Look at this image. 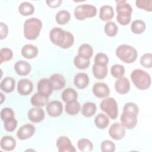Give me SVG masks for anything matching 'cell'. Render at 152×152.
Segmentation results:
<instances>
[{"label":"cell","mask_w":152,"mask_h":152,"mask_svg":"<svg viewBox=\"0 0 152 152\" xmlns=\"http://www.w3.org/2000/svg\"><path fill=\"white\" fill-rule=\"evenodd\" d=\"M49 38L54 45L62 49L70 48L74 42V37L71 33L57 27L51 29L49 33Z\"/></svg>","instance_id":"obj_1"},{"label":"cell","mask_w":152,"mask_h":152,"mask_svg":"<svg viewBox=\"0 0 152 152\" xmlns=\"http://www.w3.org/2000/svg\"><path fill=\"white\" fill-rule=\"evenodd\" d=\"M139 112L138 106L133 102H128L125 104L123 111L121 115L122 125L128 129H133L137 124V116Z\"/></svg>","instance_id":"obj_2"},{"label":"cell","mask_w":152,"mask_h":152,"mask_svg":"<svg viewBox=\"0 0 152 152\" xmlns=\"http://www.w3.org/2000/svg\"><path fill=\"white\" fill-rule=\"evenodd\" d=\"M131 79L134 86L139 90L148 89L151 83L150 75L141 69H135L131 74Z\"/></svg>","instance_id":"obj_3"},{"label":"cell","mask_w":152,"mask_h":152,"mask_svg":"<svg viewBox=\"0 0 152 152\" xmlns=\"http://www.w3.org/2000/svg\"><path fill=\"white\" fill-rule=\"evenodd\" d=\"M116 10L117 12L116 20L122 26L128 25L131 18L132 8L126 1H116Z\"/></svg>","instance_id":"obj_4"},{"label":"cell","mask_w":152,"mask_h":152,"mask_svg":"<svg viewBox=\"0 0 152 152\" xmlns=\"http://www.w3.org/2000/svg\"><path fill=\"white\" fill-rule=\"evenodd\" d=\"M42 27V22L37 18H30L26 20L24 24V37L30 40L36 39L39 35Z\"/></svg>","instance_id":"obj_5"},{"label":"cell","mask_w":152,"mask_h":152,"mask_svg":"<svg viewBox=\"0 0 152 152\" xmlns=\"http://www.w3.org/2000/svg\"><path fill=\"white\" fill-rule=\"evenodd\" d=\"M116 55L124 62L131 64L137 59L138 52L134 47L128 45L123 44L119 45L116 48Z\"/></svg>","instance_id":"obj_6"},{"label":"cell","mask_w":152,"mask_h":152,"mask_svg":"<svg viewBox=\"0 0 152 152\" xmlns=\"http://www.w3.org/2000/svg\"><path fill=\"white\" fill-rule=\"evenodd\" d=\"M97 14V8L93 5L81 4L74 10V16L78 20H84L87 18L94 17Z\"/></svg>","instance_id":"obj_7"},{"label":"cell","mask_w":152,"mask_h":152,"mask_svg":"<svg viewBox=\"0 0 152 152\" xmlns=\"http://www.w3.org/2000/svg\"><path fill=\"white\" fill-rule=\"evenodd\" d=\"M100 109L104 112L110 119H115L118 115V107L116 101L112 97L104 98L100 103Z\"/></svg>","instance_id":"obj_8"},{"label":"cell","mask_w":152,"mask_h":152,"mask_svg":"<svg viewBox=\"0 0 152 152\" xmlns=\"http://www.w3.org/2000/svg\"><path fill=\"white\" fill-rule=\"evenodd\" d=\"M56 147L59 152H75L76 149L72 144L69 138L66 136H61L56 141Z\"/></svg>","instance_id":"obj_9"},{"label":"cell","mask_w":152,"mask_h":152,"mask_svg":"<svg viewBox=\"0 0 152 152\" xmlns=\"http://www.w3.org/2000/svg\"><path fill=\"white\" fill-rule=\"evenodd\" d=\"M125 128L119 122H115L111 125L109 129L110 137L115 140H122L125 135Z\"/></svg>","instance_id":"obj_10"},{"label":"cell","mask_w":152,"mask_h":152,"mask_svg":"<svg viewBox=\"0 0 152 152\" xmlns=\"http://www.w3.org/2000/svg\"><path fill=\"white\" fill-rule=\"evenodd\" d=\"M36 128L31 124H26L22 125L17 132V136L21 140H27L32 137L35 132Z\"/></svg>","instance_id":"obj_11"},{"label":"cell","mask_w":152,"mask_h":152,"mask_svg":"<svg viewBox=\"0 0 152 152\" xmlns=\"http://www.w3.org/2000/svg\"><path fill=\"white\" fill-rule=\"evenodd\" d=\"M46 111L49 116L52 117H58L62 113L63 105L59 101H51L47 104Z\"/></svg>","instance_id":"obj_12"},{"label":"cell","mask_w":152,"mask_h":152,"mask_svg":"<svg viewBox=\"0 0 152 152\" xmlns=\"http://www.w3.org/2000/svg\"><path fill=\"white\" fill-rule=\"evenodd\" d=\"M33 89L32 82L27 78L20 80L17 84V91L22 96H27L30 94Z\"/></svg>","instance_id":"obj_13"},{"label":"cell","mask_w":152,"mask_h":152,"mask_svg":"<svg viewBox=\"0 0 152 152\" xmlns=\"http://www.w3.org/2000/svg\"><path fill=\"white\" fill-rule=\"evenodd\" d=\"M93 93L98 98H105L109 94L110 90L106 83L102 82L96 83L93 85Z\"/></svg>","instance_id":"obj_14"},{"label":"cell","mask_w":152,"mask_h":152,"mask_svg":"<svg viewBox=\"0 0 152 152\" xmlns=\"http://www.w3.org/2000/svg\"><path fill=\"white\" fill-rule=\"evenodd\" d=\"M37 92L49 97L52 93L53 88L49 79L42 78L39 81L37 86Z\"/></svg>","instance_id":"obj_15"},{"label":"cell","mask_w":152,"mask_h":152,"mask_svg":"<svg viewBox=\"0 0 152 152\" xmlns=\"http://www.w3.org/2000/svg\"><path fill=\"white\" fill-rule=\"evenodd\" d=\"M115 88L116 92L119 94H126L130 89L129 81L127 78L124 77L118 78L115 84Z\"/></svg>","instance_id":"obj_16"},{"label":"cell","mask_w":152,"mask_h":152,"mask_svg":"<svg viewBox=\"0 0 152 152\" xmlns=\"http://www.w3.org/2000/svg\"><path fill=\"white\" fill-rule=\"evenodd\" d=\"M44 110L39 107L31 108L27 113L29 120L33 122L37 123L42 121L45 118Z\"/></svg>","instance_id":"obj_17"},{"label":"cell","mask_w":152,"mask_h":152,"mask_svg":"<svg viewBox=\"0 0 152 152\" xmlns=\"http://www.w3.org/2000/svg\"><path fill=\"white\" fill-rule=\"evenodd\" d=\"M14 69L16 73L21 76L28 75L31 69V65L25 61H18L14 65Z\"/></svg>","instance_id":"obj_18"},{"label":"cell","mask_w":152,"mask_h":152,"mask_svg":"<svg viewBox=\"0 0 152 152\" xmlns=\"http://www.w3.org/2000/svg\"><path fill=\"white\" fill-rule=\"evenodd\" d=\"M49 80L51 82L53 90H59L63 88L65 86V79L60 74H54L52 75Z\"/></svg>","instance_id":"obj_19"},{"label":"cell","mask_w":152,"mask_h":152,"mask_svg":"<svg viewBox=\"0 0 152 152\" xmlns=\"http://www.w3.org/2000/svg\"><path fill=\"white\" fill-rule=\"evenodd\" d=\"M38 48L37 46L31 45L27 44L21 48V55L26 59H32L35 58L38 54Z\"/></svg>","instance_id":"obj_20"},{"label":"cell","mask_w":152,"mask_h":152,"mask_svg":"<svg viewBox=\"0 0 152 152\" xmlns=\"http://www.w3.org/2000/svg\"><path fill=\"white\" fill-rule=\"evenodd\" d=\"M74 83L79 89H83L86 88L89 83V78L88 75L84 72L78 73L74 77Z\"/></svg>","instance_id":"obj_21"},{"label":"cell","mask_w":152,"mask_h":152,"mask_svg":"<svg viewBox=\"0 0 152 152\" xmlns=\"http://www.w3.org/2000/svg\"><path fill=\"white\" fill-rule=\"evenodd\" d=\"M1 148L5 151H11L16 146V140L12 136H4L1 140Z\"/></svg>","instance_id":"obj_22"},{"label":"cell","mask_w":152,"mask_h":152,"mask_svg":"<svg viewBox=\"0 0 152 152\" xmlns=\"http://www.w3.org/2000/svg\"><path fill=\"white\" fill-rule=\"evenodd\" d=\"M15 81L14 79L11 77H5L0 83L1 90L5 93H11L15 88Z\"/></svg>","instance_id":"obj_23"},{"label":"cell","mask_w":152,"mask_h":152,"mask_svg":"<svg viewBox=\"0 0 152 152\" xmlns=\"http://www.w3.org/2000/svg\"><path fill=\"white\" fill-rule=\"evenodd\" d=\"M93 74L97 79H103L107 74V66L104 65L94 64L92 68Z\"/></svg>","instance_id":"obj_24"},{"label":"cell","mask_w":152,"mask_h":152,"mask_svg":"<svg viewBox=\"0 0 152 152\" xmlns=\"http://www.w3.org/2000/svg\"><path fill=\"white\" fill-rule=\"evenodd\" d=\"M49 101V97L44 96L39 93H36L30 99L31 104L36 107L44 106L48 104Z\"/></svg>","instance_id":"obj_25"},{"label":"cell","mask_w":152,"mask_h":152,"mask_svg":"<svg viewBox=\"0 0 152 152\" xmlns=\"http://www.w3.org/2000/svg\"><path fill=\"white\" fill-rule=\"evenodd\" d=\"M114 16L113 8L108 5H103L100 9L99 18L102 21H108L111 20Z\"/></svg>","instance_id":"obj_26"},{"label":"cell","mask_w":152,"mask_h":152,"mask_svg":"<svg viewBox=\"0 0 152 152\" xmlns=\"http://www.w3.org/2000/svg\"><path fill=\"white\" fill-rule=\"evenodd\" d=\"M61 97L63 101L66 103L77 100L78 94L77 91L74 88H67L63 91Z\"/></svg>","instance_id":"obj_27"},{"label":"cell","mask_w":152,"mask_h":152,"mask_svg":"<svg viewBox=\"0 0 152 152\" xmlns=\"http://www.w3.org/2000/svg\"><path fill=\"white\" fill-rule=\"evenodd\" d=\"M78 55L81 58L86 59H90L93 54L92 46L87 43L81 45L78 50Z\"/></svg>","instance_id":"obj_28"},{"label":"cell","mask_w":152,"mask_h":152,"mask_svg":"<svg viewBox=\"0 0 152 152\" xmlns=\"http://www.w3.org/2000/svg\"><path fill=\"white\" fill-rule=\"evenodd\" d=\"M97 110L96 105L93 102L85 103L81 109V112L84 116L89 118L94 115Z\"/></svg>","instance_id":"obj_29"},{"label":"cell","mask_w":152,"mask_h":152,"mask_svg":"<svg viewBox=\"0 0 152 152\" xmlns=\"http://www.w3.org/2000/svg\"><path fill=\"white\" fill-rule=\"evenodd\" d=\"M94 124L97 128L103 129L108 126L109 124V119L104 113H100L95 117Z\"/></svg>","instance_id":"obj_30"},{"label":"cell","mask_w":152,"mask_h":152,"mask_svg":"<svg viewBox=\"0 0 152 152\" xmlns=\"http://www.w3.org/2000/svg\"><path fill=\"white\" fill-rule=\"evenodd\" d=\"M18 11L22 15H30L34 13V7L32 4L28 2H23L19 5Z\"/></svg>","instance_id":"obj_31"},{"label":"cell","mask_w":152,"mask_h":152,"mask_svg":"<svg viewBox=\"0 0 152 152\" xmlns=\"http://www.w3.org/2000/svg\"><path fill=\"white\" fill-rule=\"evenodd\" d=\"M146 25L144 21L141 20H134L131 25V30L134 34H140L142 33L145 30Z\"/></svg>","instance_id":"obj_32"},{"label":"cell","mask_w":152,"mask_h":152,"mask_svg":"<svg viewBox=\"0 0 152 152\" xmlns=\"http://www.w3.org/2000/svg\"><path fill=\"white\" fill-rule=\"evenodd\" d=\"M71 19V14L66 10H61L55 15L56 21L61 25H64L69 22Z\"/></svg>","instance_id":"obj_33"},{"label":"cell","mask_w":152,"mask_h":152,"mask_svg":"<svg viewBox=\"0 0 152 152\" xmlns=\"http://www.w3.org/2000/svg\"><path fill=\"white\" fill-rule=\"evenodd\" d=\"M77 146L78 149L83 152H90L93 148L91 141L87 138L80 139L77 142Z\"/></svg>","instance_id":"obj_34"},{"label":"cell","mask_w":152,"mask_h":152,"mask_svg":"<svg viewBox=\"0 0 152 152\" xmlns=\"http://www.w3.org/2000/svg\"><path fill=\"white\" fill-rule=\"evenodd\" d=\"M80 109V103L77 100L66 103L65 105V111L69 115H77L79 112Z\"/></svg>","instance_id":"obj_35"},{"label":"cell","mask_w":152,"mask_h":152,"mask_svg":"<svg viewBox=\"0 0 152 152\" xmlns=\"http://www.w3.org/2000/svg\"><path fill=\"white\" fill-rule=\"evenodd\" d=\"M104 30L107 36L113 37L116 35L118 31V27L114 22L107 21L104 26Z\"/></svg>","instance_id":"obj_36"},{"label":"cell","mask_w":152,"mask_h":152,"mask_svg":"<svg viewBox=\"0 0 152 152\" xmlns=\"http://www.w3.org/2000/svg\"><path fill=\"white\" fill-rule=\"evenodd\" d=\"M90 59H86L81 58L78 55H76L74 59V64L75 66L80 69L87 68L90 65Z\"/></svg>","instance_id":"obj_37"},{"label":"cell","mask_w":152,"mask_h":152,"mask_svg":"<svg viewBox=\"0 0 152 152\" xmlns=\"http://www.w3.org/2000/svg\"><path fill=\"white\" fill-rule=\"evenodd\" d=\"M112 75L115 78H119L122 77L125 74V68L120 64L113 65L110 68Z\"/></svg>","instance_id":"obj_38"},{"label":"cell","mask_w":152,"mask_h":152,"mask_svg":"<svg viewBox=\"0 0 152 152\" xmlns=\"http://www.w3.org/2000/svg\"><path fill=\"white\" fill-rule=\"evenodd\" d=\"M13 56V52L11 49L7 48H2L0 50V63L10 61Z\"/></svg>","instance_id":"obj_39"},{"label":"cell","mask_w":152,"mask_h":152,"mask_svg":"<svg viewBox=\"0 0 152 152\" xmlns=\"http://www.w3.org/2000/svg\"><path fill=\"white\" fill-rule=\"evenodd\" d=\"M17 126V121L15 117L10 118L4 121V126L5 129L8 132L14 131Z\"/></svg>","instance_id":"obj_40"},{"label":"cell","mask_w":152,"mask_h":152,"mask_svg":"<svg viewBox=\"0 0 152 152\" xmlns=\"http://www.w3.org/2000/svg\"><path fill=\"white\" fill-rule=\"evenodd\" d=\"M136 6L145 11L151 12L152 11V1L151 0H137L135 1Z\"/></svg>","instance_id":"obj_41"},{"label":"cell","mask_w":152,"mask_h":152,"mask_svg":"<svg viewBox=\"0 0 152 152\" xmlns=\"http://www.w3.org/2000/svg\"><path fill=\"white\" fill-rule=\"evenodd\" d=\"M141 65L147 68H151L152 66V54L151 53H145L140 58Z\"/></svg>","instance_id":"obj_42"},{"label":"cell","mask_w":152,"mask_h":152,"mask_svg":"<svg viewBox=\"0 0 152 152\" xmlns=\"http://www.w3.org/2000/svg\"><path fill=\"white\" fill-rule=\"evenodd\" d=\"M100 147L103 152H113L116 149L115 144L110 140L103 141L101 143Z\"/></svg>","instance_id":"obj_43"},{"label":"cell","mask_w":152,"mask_h":152,"mask_svg":"<svg viewBox=\"0 0 152 152\" xmlns=\"http://www.w3.org/2000/svg\"><path fill=\"white\" fill-rule=\"evenodd\" d=\"M94 64L107 65L109 62L107 56L103 53H98L94 57Z\"/></svg>","instance_id":"obj_44"},{"label":"cell","mask_w":152,"mask_h":152,"mask_svg":"<svg viewBox=\"0 0 152 152\" xmlns=\"http://www.w3.org/2000/svg\"><path fill=\"white\" fill-rule=\"evenodd\" d=\"M14 113L12 109L9 107H5L1 111V118L2 121L10 118L14 117Z\"/></svg>","instance_id":"obj_45"},{"label":"cell","mask_w":152,"mask_h":152,"mask_svg":"<svg viewBox=\"0 0 152 152\" xmlns=\"http://www.w3.org/2000/svg\"><path fill=\"white\" fill-rule=\"evenodd\" d=\"M0 30H1V31H0V39H4L8 35V26L5 23H4L2 22H1L0 23Z\"/></svg>","instance_id":"obj_46"},{"label":"cell","mask_w":152,"mask_h":152,"mask_svg":"<svg viewBox=\"0 0 152 152\" xmlns=\"http://www.w3.org/2000/svg\"><path fill=\"white\" fill-rule=\"evenodd\" d=\"M61 0H54V1H46V2L48 5L51 8H56L60 6L62 3Z\"/></svg>","instance_id":"obj_47"},{"label":"cell","mask_w":152,"mask_h":152,"mask_svg":"<svg viewBox=\"0 0 152 152\" xmlns=\"http://www.w3.org/2000/svg\"><path fill=\"white\" fill-rule=\"evenodd\" d=\"M0 94H1V103H2V102H3V101H4V94H3V93H0Z\"/></svg>","instance_id":"obj_48"}]
</instances>
